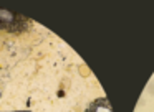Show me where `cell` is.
Masks as SVG:
<instances>
[{
  "label": "cell",
  "instance_id": "1",
  "mask_svg": "<svg viewBox=\"0 0 154 112\" xmlns=\"http://www.w3.org/2000/svg\"><path fill=\"white\" fill-rule=\"evenodd\" d=\"M17 16L12 15L7 10H0V25H10V23H15Z\"/></svg>",
  "mask_w": 154,
  "mask_h": 112
},
{
  "label": "cell",
  "instance_id": "2",
  "mask_svg": "<svg viewBox=\"0 0 154 112\" xmlns=\"http://www.w3.org/2000/svg\"><path fill=\"white\" fill-rule=\"evenodd\" d=\"M147 91H149L151 96H154V81H151L149 84H147Z\"/></svg>",
  "mask_w": 154,
  "mask_h": 112
}]
</instances>
